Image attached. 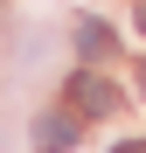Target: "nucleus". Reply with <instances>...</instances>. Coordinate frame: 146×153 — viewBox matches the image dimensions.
Listing matches in <instances>:
<instances>
[{"mask_svg": "<svg viewBox=\"0 0 146 153\" xmlns=\"http://www.w3.org/2000/svg\"><path fill=\"white\" fill-rule=\"evenodd\" d=\"M35 153H77V118L70 111H42L35 118Z\"/></svg>", "mask_w": 146, "mask_h": 153, "instance_id": "f03ea898", "label": "nucleus"}, {"mask_svg": "<svg viewBox=\"0 0 146 153\" xmlns=\"http://www.w3.org/2000/svg\"><path fill=\"white\" fill-rule=\"evenodd\" d=\"M139 91H146V63H139Z\"/></svg>", "mask_w": 146, "mask_h": 153, "instance_id": "423d86ee", "label": "nucleus"}, {"mask_svg": "<svg viewBox=\"0 0 146 153\" xmlns=\"http://www.w3.org/2000/svg\"><path fill=\"white\" fill-rule=\"evenodd\" d=\"M139 28H146V0H139Z\"/></svg>", "mask_w": 146, "mask_h": 153, "instance_id": "39448f33", "label": "nucleus"}, {"mask_svg": "<svg viewBox=\"0 0 146 153\" xmlns=\"http://www.w3.org/2000/svg\"><path fill=\"white\" fill-rule=\"evenodd\" d=\"M111 153H146V139H118V146H111Z\"/></svg>", "mask_w": 146, "mask_h": 153, "instance_id": "20e7f679", "label": "nucleus"}, {"mask_svg": "<svg viewBox=\"0 0 146 153\" xmlns=\"http://www.w3.org/2000/svg\"><path fill=\"white\" fill-rule=\"evenodd\" d=\"M70 105H77L84 118H104V111L118 105V91H111L104 70H77V76H70Z\"/></svg>", "mask_w": 146, "mask_h": 153, "instance_id": "f257e3e1", "label": "nucleus"}, {"mask_svg": "<svg viewBox=\"0 0 146 153\" xmlns=\"http://www.w3.org/2000/svg\"><path fill=\"white\" fill-rule=\"evenodd\" d=\"M77 49H84V63H111V56H118V35L104 28V21L84 14V21H77Z\"/></svg>", "mask_w": 146, "mask_h": 153, "instance_id": "7ed1b4c3", "label": "nucleus"}]
</instances>
